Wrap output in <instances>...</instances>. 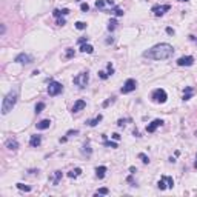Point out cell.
<instances>
[{
	"label": "cell",
	"mask_w": 197,
	"mask_h": 197,
	"mask_svg": "<svg viewBox=\"0 0 197 197\" xmlns=\"http://www.w3.org/2000/svg\"><path fill=\"white\" fill-rule=\"evenodd\" d=\"M139 159H140L143 163H149V159H148V156H146V154H143V153H140V154H139Z\"/></svg>",
	"instance_id": "484cf974"
},
{
	"label": "cell",
	"mask_w": 197,
	"mask_h": 197,
	"mask_svg": "<svg viewBox=\"0 0 197 197\" xmlns=\"http://www.w3.org/2000/svg\"><path fill=\"white\" fill-rule=\"evenodd\" d=\"M43 110H45V103H43V102H39V103L36 105V113L39 114V113H42Z\"/></svg>",
	"instance_id": "d4e9b609"
},
{
	"label": "cell",
	"mask_w": 197,
	"mask_h": 197,
	"mask_svg": "<svg viewBox=\"0 0 197 197\" xmlns=\"http://www.w3.org/2000/svg\"><path fill=\"white\" fill-rule=\"evenodd\" d=\"M80 10H82L83 13H86V11L89 10V5H88V3H82V5H80Z\"/></svg>",
	"instance_id": "d590c367"
},
{
	"label": "cell",
	"mask_w": 197,
	"mask_h": 197,
	"mask_svg": "<svg viewBox=\"0 0 197 197\" xmlns=\"http://www.w3.org/2000/svg\"><path fill=\"white\" fill-rule=\"evenodd\" d=\"M40 143H42V137H40V136H31V139H29V145H31L33 148L40 146Z\"/></svg>",
	"instance_id": "5bb4252c"
},
{
	"label": "cell",
	"mask_w": 197,
	"mask_h": 197,
	"mask_svg": "<svg viewBox=\"0 0 197 197\" xmlns=\"http://www.w3.org/2000/svg\"><path fill=\"white\" fill-rule=\"evenodd\" d=\"M194 166H195V168H197V157H195V165H194Z\"/></svg>",
	"instance_id": "7bdbcfd3"
},
{
	"label": "cell",
	"mask_w": 197,
	"mask_h": 197,
	"mask_svg": "<svg viewBox=\"0 0 197 197\" xmlns=\"http://www.w3.org/2000/svg\"><path fill=\"white\" fill-rule=\"evenodd\" d=\"M179 2H188V0H179Z\"/></svg>",
	"instance_id": "ee69618b"
},
{
	"label": "cell",
	"mask_w": 197,
	"mask_h": 197,
	"mask_svg": "<svg viewBox=\"0 0 197 197\" xmlns=\"http://www.w3.org/2000/svg\"><path fill=\"white\" fill-rule=\"evenodd\" d=\"M157 186H159V189L172 188V186H174V180H172V177H169V176H165V177H162V179L157 182Z\"/></svg>",
	"instance_id": "8992f818"
},
{
	"label": "cell",
	"mask_w": 197,
	"mask_h": 197,
	"mask_svg": "<svg viewBox=\"0 0 197 197\" xmlns=\"http://www.w3.org/2000/svg\"><path fill=\"white\" fill-rule=\"evenodd\" d=\"M62 91H63V85H62V83H59V82H56V80H51V82H49V86H48V94H49L51 97L59 95Z\"/></svg>",
	"instance_id": "277c9868"
},
{
	"label": "cell",
	"mask_w": 197,
	"mask_h": 197,
	"mask_svg": "<svg viewBox=\"0 0 197 197\" xmlns=\"http://www.w3.org/2000/svg\"><path fill=\"white\" fill-rule=\"evenodd\" d=\"M86 40H88L86 37H82V39H79V43H80V45H83V43H86Z\"/></svg>",
	"instance_id": "ab89813d"
},
{
	"label": "cell",
	"mask_w": 197,
	"mask_h": 197,
	"mask_svg": "<svg viewBox=\"0 0 197 197\" xmlns=\"http://www.w3.org/2000/svg\"><path fill=\"white\" fill-rule=\"evenodd\" d=\"M174 54V48L169 45V43H160V45H156L153 46L151 49L145 51L143 56L151 59V60H166L169 59L171 56Z\"/></svg>",
	"instance_id": "6da1fadb"
},
{
	"label": "cell",
	"mask_w": 197,
	"mask_h": 197,
	"mask_svg": "<svg viewBox=\"0 0 197 197\" xmlns=\"http://www.w3.org/2000/svg\"><path fill=\"white\" fill-rule=\"evenodd\" d=\"M166 33H168V34H174V29H172V28H166Z\"/></svg>",
	"instance_id": "60d3db41"
},
{
	"label": "cell",
	"mask_w": 197,
	"mask_h": 197,
	"mask_svg": "<svg viewBox=\"0 0 197 197\" xmlns=\"http://www.w3.org/2000/svg\"><path fill=\"white\" fill-rule=\"evenodd\" d=\"M116 25H117V22L113 19V20L110 22V25H108V29H110V31H114V29H116Z\"/></svg>",
	"instance_id": "f546056e"
},
{
	"label": "cell",
	"mask_w": 197,
	"mask_h": 197,
	"mask_svg": "<svg viewBox=\"0 0 197 197\" xmlns=\"http://www.w3.org/2000/svg\"><path fill=\"white\" fill-rule=\"evenodd\" d=\"M194 63V57L192 56H183L177 60V65L179 66H191Z\"/></svg>",
	"instance_id": "30bf717a"
},
{
	"label": "cell",
	"mask_w": 197,
	"mask_h": 197,
	"mask_svg": "<svg viewBox=\"0 0 197 197\" xmlns=\"http://www.w3.org/2000/svg\"><path fill=\"white\" fill-rule=\"evenodd\" d=\"M6 148L16 151V149L19 148V142H17L16 139H8V140H6Z\"/></svg>",
	"instance_id": "9a60e30c"
},
{
	"label": "cell",
	"mask_w": 197,
	"mask_h": 197,
	"mask_svg": "<svg viewBox=\"0 0 197 197\" xmlns=\"http://www.w3.org/2000/svg\"><path fill=\"white\" fill-rule=\"evenodd\" d=\"M125 122H126V120H119V122H117V125H119V126H123V125H125Z\"/></svg>",
	"instance_id": "b9f144b4"
},
{
	"label": "cell",
	"mask_w": 197,
	"mask_h": 197,
	"mask_svg": "<svg viewBox=\"0 0 197 197\" xmlns=\"http://www.w3.org/2000/svg\"><path fill=\"white\" fill-rule=\"evenodd\" d=\"M17 97H19L17 91H11V92H8V94L5 95L3 103H2V114H3V116L8 114L10 111H13V108H14L16 103H17Z\"/></svg>",
	"instance_id": "7a4b0ae2"
},
{
	"label": "cell",
	"mask_w": 197,
	"mask_h": 197,
	"mask_svg": "<svg viewBox=\"0 0 197 197\" xmlns=\"http://www.w3.org/2000/svg\"><path fill=\"white\" fill-rule=\"evenodd\" d=\"M66 14H69V10H66V8H65V10H54V11H52V16L57 17V19H59L60 16H66Z\"/></svg>",
	"instance_id": "ffe728a7"
},
{
	"label": "cell",
	"mask_w": 197,
	"mask_h": 197,
	"mask_svg": "<svg viewBox=\"0 0 197 197\" xmlns=\"http://www.w3.org/2000/svg\"><path fill=\"white\" fill-rule=\"evenodd\" d=\"M49 125H51V120H49V119L40 120V122L37 123V129H48V128H49Z\"/></svg>",
	"instance_id": "e0dca14e"
},
{
	"label": "cell",
	"mask_w": 197,
	"mask_h": 197,
	"mask_svg": "<svg viewBox=\"0 0 197 197\" xmlns=\"http://www.w3.org/2000/svg\"><path fill=\"white\" fill-rule=\"evenodd\" d=\"M136 88H137V82H136L134 79H128V80L125 82V85L122 86V92H123V94H128V92H133Z\"/></svg>",
	"instance_id": "ba28073f"
},
{
	"label": "cell",
	"mask_w": 197,
	"mask_h": 197,
	"mask_svg": "<svg viewBox=\"0 0 197 197\" xmlns=\"http://www.w3.org/2000/svg\"><path fill=\"white\" fill-rule=\"evenodd\" d=\"M75 134H79V129H74V131L71 129V131H68V134H66V136H75Z\"/></svg>",
	"instance_id": "8d00e7d4"
},
{
	"label": "cell",
	"mask_w": 197,
	"mask_h": 197,
	"mask_svg": "<svg viewBox=\"0 0 197 197\" xmlns=\"http://www.w3.org/2000/svg\"><path fill=\"white\" fill-rule=\"evenodd\" d=\"M151 98H153V102H154V103H165V102H166V98H168V95H166L165 89L157 88V89H154V91H153Z\"/></svg>",
	"instance_id": "3957f363"
},
{
	"label": "cell",
	"mask_w": 197,
	"mask_h": 197,
	"mask_svg": "<svg viewBox=\"0 0 197 197\" xmlns=\"http://www.w3.org/2000/svg\"><path fill=\"white\" fill-rule=\"evenodd\" d=\"M192 94H194V89L191 86H186L185 88V94H183V100H189V98L192 97Z\"/></svg>",
	"instance_id": "d6986e66"
},
{
	"label": "cell",
	"mask_w": 197,
	"mask_h": 197,
	"mask_svg": "<svg viewBox=\"0 0 197 197\" xmlns=\"http://www.w3.org/2000/svg\"><path fill=\"white\" fill-rule=\"evenodd\" d=\"M171 10V6L169 5H156V6H153V13H154V16H157V17H160V16H163L166 11H169Z\"/></svg>",
	"instance_id": "9c48e42d"
},
{
	"label": "cell",
	"mask_w": 197,
	"mask_h": 197,
	"mask_svg": "<svg viewBox=\"0 0 197 197\" xmlns=\"http://www.w3.org/2000/svg\"><path fill=\"white\" fill-rule=\"evenodd\" d=\"M17 188H19V189H22V191H26V192H28V191H31V188H29V186H26V185H23V183H17Z\"/></svg>",
	"instance_id": "83f0119b"
},
{
	"label": "cell",
	"mask_w": 197,
	"mask_h": 197,
	"mask_svg": "<svg viewBox=\"0 0 197 197\" xmlns=\"http://www.w3.org/2000/svg\"><path fill=\"white\" fill-rule=\"evenodd\" d=\"M89 82V74L88 72H80L79 75L74 77V83L79 86V88H85Z\"/></svg>",
	"instance_id": "5b68a950"
},
{
	"label": "cell",
	"mask_w": 197,
	"mask_h": 197,
	"mask_svg": "<svg viewBox=\"0 0 197 197\" xmlns=\"http://www.w3.org/2000/svg\"><path fill=\"white\" fill-rule=\"evenodd\" d=\"M80 51H82V52H88V54H92V52H94V48H92L91 45H88V43H83V45L80 46Z\"/></svg>",
	"instance_id": "44dd1931"
},
{
	"label": "cell",
	"mask_w": 197,
	"mask_h": 197,
	"mask_svg": "<svg viewBox=\"0 0 197 197\" xmlns=\"http://www.w3.org/2000/svg\"><path fill=\"white\" fill-rule=\"evenodd\" d=\"M80 174H82V169H80V168H74V169H71V171L68 172V177L75 179V177H79Z\"/></svg>",
	"instance_id": "7402d4cb"
},
{
	"label": "cell",
	"mask_w": 197,
	"mask_h": 197,
	"mask_svg": "<svg viewBox=\"0 0 197 197\" xmlns=\"http://www.w3.org/2000/svg\"><path fill=\"white\" fill-rule=\"evenodd\" d=\"M85 106H86V102H85V100H77V102L74 103V106H72V113H79V111H82Z\"/></svg>",
	"instance_id": "4fadbf2b"
},
{
	"label": "cell",
	"mask_w": 197,
	"mask_h": 197,
	"mask_svg": "<svg viewBox=\"0 0 197 197\" xmlns=\"http://www.w3.org/2000/svg\"><path fill=\"white\" fill-rule=\"evenodd\" d=\"M95 6L98 8V10H106V8H110V11L113 10V8H116V5H114V0H97L95 2Z\"/></svg>",
	"instance_id": "52a82bcc"
},
{
	"label": "cell",
	"mask_w": 197,
	"mask_h": 197,
	"mask_svg": "<svg viewBox=\"0 0 197 197\" xmlns=\"http://www.w3.org/2000/svg\"><path fill=\"white\" fill-rule=\"evenodd\" d=\"M108 192H110V189H108V188H100V189H98L95 194H97V195H98V194H103V195H106Z\"/></svg>",
	"instance_id": "1f68e13d"
},
{
	"label": "cell",
	"mask_w": 197,
	"mask_h": 197,
	"mask_svg": "<svg viewBox=\"0 0 197 197\" xmlns=\"http://www.w3.org/2000/svg\"><path fill=\"white\" fill-rule=\"evenodd\" d=\"M65 57H66V59H71V57H74V49L68 48V49H66V52H65Z\"/></svg>",
	"instance_id": "4316f807"
},
{
	"label": "cell",
	"mask_w": 197,
	"mask_h": 197,
	"mask_svg": "<svg viewBox=\"0 0 197 197\" xmlns=\"http://www.w3.org/2000/svg\"><path fill=\"white\" fill-rule=\"evenodd\" d=\"M98 77H100L102 80H106V79L110 77V74H108V72H105V71H98Z\"/></svg>",
	"instance_id": "f1b7e54d"
},
{
	"label": "cell",
	"mask_w": 197,
	"mask_h": 197,
	"mask_svg": "<svg viewBox=\"0 0 197 197\" xmlns=\"http://www.w3.org/2000/svg\"><path fill=\"white\" fill-rule=\"evenodd\" d=\"M75 28L82 31V29H85V28H86V23H83V22H77V23H75Z\"/></svg>",
	"instance_id": "d6a6232c"
},
{
	"label": "cell",
	"mask_w": 197,
	"mask_h": 197,
	"mask_svg": "<svg viewBox=\"0 0 197 197\" xmlns=\"http://www.w3.org/2000/svg\"><path fill=\"white\" fill-rule=\"evenodd\" d=\"M16 62L17 63H31L33 62V57L29 56V54H25V52H22V54H19L17 57H16Z\"/></svg>",
	"instance_id": "8fae6325"
},
{
	"label": "cell",
	"mask_w": 197,
	"mask_h": 197,
	"mask_svg": "<svg viewBox=\"0 0 197 197\" xmlns=\"http://www.w3.org/2000/svg\"><path fill=\"white\" fill-rule=\"evenodd\" d=\"M111 13H113L114 16H117V17H120V16H123V11H122L120 8H117V6H116V8H113V10H111Z\"/></svg>",
	"instance_id": "cb8c5ba5"
},
{
	"label": "cell",
	"mask_w": 197,
	"mask_h": 197,
	"mask_svg": "<svg viewBox=\"0 0 197 197\" xmlns=\"http://www.w3.org/2000/svg\"><path fill=\"white\" fill-rule=\"evenodd\" d=\"M106 166H97L95 168V176L98 177V179H103L105 177V174H106Z\"/></svg>",
	"instance_id": "2e32d148"
},
{
	"label": "cell",
	"mask_w": 197,
	"mask_h": 197,
	"mask_svg": "<svg viewBox=\"0 0 197 197\" xmlns=\"http://www.w3.org/2000/svg\"><path fill=\"white\" fill-rule=\"evenodd\" d=\"M106 69H108V74H110V75H113V74H114V66H113L111 63H108Z\"/></svg>",
	"instance_id": "836d02e7"
},
{
	"label": "cell",
	"mask_w": 197,
	"mask_h": 197,
	"mask_svg": "<svg viewBox=\"0 0 197 197\" xmlns=\"http://www.w3.org/2000/svg\"><path fill=\"white\" fill-rule=\"evenodd\" d=\"M162 125H163V120L156 119V120H153V122H151V123L146 126V131H148V133H154V131H156L159 126H162Z\"/></svg>",
	"instance_id": "7c38bea8"
},
{
	"label": "cell",
	"mask_w": 197,
	"mask_h": 197,
	"mask_svg": "<svg viewBox=\"0 0 197 197\" xmlns=\"http://www.w3.org/2000/svg\"><path fill=\"white\" fill-rule=\"evenodd\" d=\"M103 145L105 146H110V148H117V143L116 142H105Z\"/></svg>",
	"instance_id": "e575fe53"
},
{
	"label": "cell",
	"mask_w": 197,
	"mask_h": 197,
	"mask_svg": "<svg viewBox=\"0 0 197 197\" xmlns=\"http://www.w3.org/2000/svg\"><path fill=\"white\" fill-rule=\"evenodd\" d=\"M82 153H83V154H88V156H91V148H89V145H83V149H82Z\"/></svg>",
	"instance_id": "4dcf8cb0"
},
{
	"label": "cell",
	"mask_w": 197,
	"mask_h": 197,
	"mask_svg": "<svg viewBox=\"0 0 197 197\" xmlns=\"http://www.w3.org/2000/svg\"><path fill=\"white\" fill-rule=\"evenodd\" d=\"M62 177H63L62 171H56V172H54V176H52V179H51L52 185H59V182H60V179H62Z\"/></svg>",
	"instance_id": "ac0fdd59"
},
{
	"label": "cell",
	"mask_w": 197,
	"mask_h": 197,
	"mask_svg": "<svg viewBox=\"0 0 197 197\" xmlns=\"http://www.w3.org/2000/svg\"><path fill=\"white\" fill-rule=\"evenodd\" d=\"M102 119H103V117H102V114H98V116H97V117H94V119H92V120H88V122H86V123H88V125H89V126H95V125H97V123H98V122H102Z\"/></svg>",
	"instance_id": "603a6c76"
},
{
	"label": "cell",
	"mask_w": 197,
	"mask_h": 197,
	"mask_svg": "<svg viewBox=\"0 0 197 197\" xmlns=\"http://www.w3.org/2000/svg\"><path fill=\"white\" fill-rule=\"evenodd\" d=\"M111 137H113V140H116V142H117V140H120V134H113Z\"/></svg>",
	"instance_id": "74e56055"
},
{
	"label": "cell",
	"mask_w": 197,
	"mask_h": 197,
	"mask_svg": "<svg viewBox=\"0 0 197 197\" xmlns=\"http://www.w3.org/2000/svg\"><path fill=\"white\" fill-rule=\"evenodd\" d=\"M57 25L63 26V25H65V19H59V20H57Z\"/></svg>",
	"instance_id": "f35d334b"
}]
</instances>
